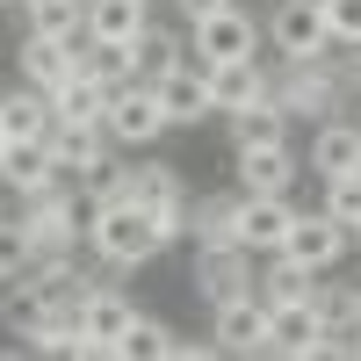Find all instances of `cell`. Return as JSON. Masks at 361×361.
Wrapping results in <instances>:
<instances>
[{
	"label": "cell",
	"instance_id": "1f68e13d",
	"mask_svg": "<svg viewBox=\"0 0 361 361\" xmlns=\"http://www.w3.org/2000/svg\"><path fill=\"white\" fill-rule=\"evenodd\" d=\"M80 202H130V166L123 159H102L94 173L80 180Z\"/></svg>",
	"mask_w": 361,
	"mask_h": 361
},
{
	"label": "cell",
	"instance_id": "74e56055",
	"mask_svg": "<svg viewBox=\"0 0 361 361\" xmlns=\"http://www.w3.org/2000/svg\"><path fill=\"white\" fill-rule=\"evenodd\" d=\"M0 152H8V130H0Z\"/></svg>",
	"mask_w": 361,
	"mask_h": 361
},
{
	"label": "cell",
	"instance_id": "83f0119b",
	"mask_svg": "<svg viewBox=\"0 0 361 361\" xmlns=\"http://www.w3.org/2000/svg\"><path fill=\"white\" fill-rule=\"evenodd\" d=\"M246 145H289V109L275 94L231 116V152H246Z\"/></svg>",
	"mask_w": 361,
	"mask_h": 361
},
{
	"label": "cell",
	"instance_id": "484cf974",
	"mask_svg": "<svg viewBox=\"0 0 361 361\" xmlns=\"http://www.w3.org/2000/svg\"><path fill=\"white\" fill-rule=\"evenodd\" d=\"M152 22V0H87V37L102 44H137Z\"/></svg>",
	"mask_w": 361,
	"mask_h": 361
},
{
	"label": "cell",
	"instance_id": "d4e9b609",
	"mask_svg": "<svg viewBox=\"0 0 361 361\" xmlns=\"http://www.w3.org/2000/svg\"><path fill=\"white\" fill-rule=\"evenodd\" d=\"M0 130L8 137H51V94L29 87V80L0 87Z\"/></svg>",
	"mask_w": 361,
	"mask_h": 361
},
{
	"label": "cell",
	"instance_id": "cb8c5ba5",
	"mask_svg": "<svg viewBox=\"0 0 361 361\" xmlns=\"http://www.w3.org/2000/svg\"><path fill=\"white\" fill-rule=\"evenodd\" d=\"M253 289H260V304H304V296L318 289V275L296 253H260V267H253Z\"/></svg>",
	"mask_w": 361,
	"mask_h": 361
},
{
	"label": "cell",
	"instance_id": "277c9868",
	"mask_svg": "<svg viewBox=\"0 0 361 361\" xmlns=\"http://www.w3.org/2000/svg\"><path fill=\"white\" fill-rule=\"evenodd\" d=\"M130 202L159 224L166 246H180V238H188V180H180L173 159H137V166H130Z\"/></svg>",
	"mask_w": 361,
	"mask_h": 361
},
{
	"label": "cell",
	"instance_id": "836d02e7",
	"mask_svg": "<svg viewBox=\"0 0 361 361\" xmlns=\"http://www.w3.org/2000/svg\"><path fill=\"white\" fill-rule=\"evenodd\" d=\"M325 29H333V51H361V0H318Z\"/></svg>",
	"mask_w": 361,
	"mask_h": 361
},
{
	"label": "cell",
	"instance_id": "7402d4cb",
	"mask_svg": "<svg viewBox=\"0 0 361 361\" xmlns=\"http://www.w3.org/2000/svg\"><path fill=\"white\" fill-rule=\"evenodd\" d=\"M130 58H137V80H159V73H173V66H188V22H145V37L130 44Z\"/></svg>",
	"mask_w": 361,
	"mask_h": 361
},
{
	"label": "cell",
	"instance_id": "4316f807",
	"mask_svg": "<svg viewBox=\"0 0 361 361\" xmlns=\"http://www.w3.org/2000/svg\"><path fill=\"white\" fill-rule=\"evenodd\" d=\"M102 116H109V87L102 80L73 73L66 87H51V123H102Z\"/></svg>",
	"mask_w": 361,
	"mask_h": 361
},
{
	"label": "cell",
	"instance_id": "6da1fadb",
	"mask_svg": "<svg viewBox=\"0 0 361 361\" xmlns=\"http://www.w3.org/2000/svg\"><path fill=\"white\" fill-rule=\"evenodd\" d=\"M22 267L29 260H44V253H73L80 238H87V209H80V180H51V188L37 195H22Z\"/></svg>",
	"mask_w": 361,
	"mask_h": 361
},
{
	"label": "cell",
	"instance_id": "4fadbf2b",
	"mask_svg": "<svg viewBox=\"0 0 361 361\" xmlns=\"http://www.w3.org/2000/svg\"><path fill=\"white\" fill-rule=\"evenodd\" d=\"M80 73V44H66V37H37V29H22V44H15V80H29V87H66Z\"/></svg>",
	"mask_w": 361,
	"mask_h": 361
},
{
	"label": "cell",
	"instance_id": "f546056e",
	"mask_svg": "<svg viewBox=\"0 0 361 361\" xmlns=\"http://www.w3.org/2000/svg\"><path fill=\"white\" fill-rule=\"evenodd\" d=\"M311 304H318V318L333 325V333H361V282H325L318 275Z\"/></svg>",
	"mask_w": 361,
	"mask_h": 361
},
{
	"label": "cell",
	"instance_id": "3957f363",
	"mask_svg": "<svg viewBox=\"0 0 361 361\" xmlns=\"http://www.w3.org/2000/svg\"><path fill=\"white\" fill-rule=\"evenodd\" d=\"M275 102L289 109V123H325V116L354 109L347 73H340V51L333 58H304V66H282L275 73Z\"/></svg>",
	"mask_w": 361,
	"mask_h": 361
},
{
	"label": "cell",
	"instance_id": "d6a6232c",
	"mask_svg": "<svg viewBox=\"0 0 361 361\" xmlns=\"http://www.w3.org/2000/svg\"><path fill=\"white\" fill-rule=\"evenodd\" d=\"M318 209H333V217L354 231V224H361V166H354V173H333V180H325V202H318Z\"/></svg>",
	"mask_w": 361,
	"mask_h": 361
},
{
	"label": "cell",
	"instance_id": "603a6c76",
	"mask_svg": "<svg viewBox=\"0 0 361 361\" xmlns=\"http://www.w3.org/2000/svg\"><path fill=\"white\" fill-rule=\"evenodd\" d=\"M51 311H58V304L37 289V275H29V267H15V275H8V289H0V325H8V340H29Z\"/></svg>",
	"mask_w": 361,
	"mask_h": 361
},
{
	"label": "cell",
	"instance_id": "ab89813d",
	"mask_svg": "<svg viewBox=\"0 0 361 361\" xmlns=\"http://www.w3.org/2000/svg\"><path fill=\"white\" fill-rule=\"evenodd\" d=\"M0 8H15V0H0Z\"/></svg>",
	"mask_w": 361,
	"mask_h": 361
},
{
	"label": "cell",
	"instance_id": "30bf717a",
	"mask_svg": "<svg viewBox=\"0 0 361 361\" xmlns=\"http://www.w3.org/2000/svg\"><path fill=\"white\" fill-rule=\"evenodd\" d=\"M253 267H260V253H246V246H195V296L209 311L217 304H231V296H246L253 289Z\"/></svg>",
	"mask_w": 361,
	"mask_h": 361
},
{
	"label": "cell",
	"instance_id": "e0dca14e",
	"mask_svg": "<svg viewBox=\"0 0 361 361\" xmlns=\"http://www.w3.org/2000/svg\"><path fill=\"white\" fill-rule=\"evenodd\" d=\"M275 311V333H267V354L282 361H304V354H325V340H333V325L318 318V304L304 296V304H267Z\"/></svg>",
	"mask_w": 361,
	"mask_h": 361
},
{
	"label": "cell",
	"instance_id": "f1b7e54d",
	"mask_svg": "<svg viewBox=\"0 0 361 361\" xmlns=\"http://www.w3.org/2000/svg\"><path fill=\"white\" fill-rule=\"evenodd\" d=\"M80 73H87V80H102L109 94H116V87H130V80H137V58H130V44L80 37Z\"/></svg>",
	"mask_w": 361,
	"mask_h": 361
},
{
	"label": "cell",
	"instance_id": "2e32d148",
	"mask_svg": "<svg viewBox=\"0 0 361 361\" xmlns=\"http://www.w3.org/2000/svg\"><path fill=\"white\" fill-rule=\"evenodd\" d=\"M152 87H159V109H166V123H173V130H188V123H202V116H217V102H209V73H202V58H188V66L159 73Z\"/></svg>",
	"mask_w": 361,
	"mask_h": 361
},
{
	"label": "cell",
	"instance_id": "9c48e42d",
	"mask_svg": "<svg viewBox=\"0 0 361 361\" xmlns=\"http://www.w3.org/2000/svg\"><path fill=\"white\" fill-rule=\"evenodd\" d=\"M267 333H275V311L260 304V289H246V296H231V304L209 311L217 354H267Z\"/></svg>",
	"mask_w": 361,
	"mask_h": 361
},
{
	"label": "cell",
	"instance_id": "e575fe53",
	"mask_svg": "<svg viewBox=\"0 0 361 361\" xmlns=\"http://www.w3.org/2000/svg\"><path fill=\"white\" fill-rule=\"evenodd\" d=\"M173 8H180V22H202V15H217L224 0H173Z\"/></svg>",
	"mask_w": 361,
	"mask_h": 361
},
{
	"label": "cell",
	"instance_id": "5b68a950",
	"mask_svg": "<svg viewBox=\"0 0 361 361\" xmlns=\"http://www.w3.org/2000/svg\"><path fill=\"white\" fill-rule=\"evenodd\" d=\"M109 137H116V152H145V145H159L173 123H166V109H159V87L152 80H130V87H116L109 94Z\"/></svg>",
	"mask_w": 361,
	"mask_h": 361
},
{
	"label": "cell",
	"instance_id": "7a4b0ae2",
	"mask_svg": "<svg viewBox=\"0 0 361 361\" xmlns=\"http://www.w3.org/2000/svg\"><path fill=\"white\" fill-rule=\"evenodd\" d=\"M87 246H94L109 267H145L166 253L159 224L145 217L137 202H87Z\"/></svg>",
	"mask_w": 361,
	"mask_h": 361
},
{
	"label": "cell",
	"instance_id": "b9f144b4",
	"mask_svg": "<svg viewBox=\"0 0 361 361\" xmlns=\"http://www.w3.org/2000/svg\"><path fill=\"white\" fill-rule=\"evenodd\" d=\"M354 238H361V224H354Z\"/></svg>",
	"mask_w": 361,
	"mask_h": 361
},
{
	"label": "cell",
	"instance_id": "4dcf8cb0",
	"mask_svg": "<svg viewBox=\"0 0 361 361\" xmlns=\"http://www.w3.org/2000/svg\"><path fill=\"white\" fill-rule=\"evenodd\" d=\"M22 15H29L37 37H66V44L87 37V0H37V8H22Z\"/></svg>",
	"mask_w": 361,
	"mask_h": 361
},
{
	"label": "cell",
	"instance_id": "d6986e66",
	"mask_svg": "<svg viewBox=\"0 0 361 361\" xmlns=\"http://www.w3.org/2000/svg\"><path fill=\"white\" fill-rule=\"evenodd\" d=\"M304 166H311L318 180L354 173V166H361V123H354V116H325V123H311V152H304Z\"/></svg>",
	"mask_w": 361,
	"mask_h": 361
},
{
	"label": "cell",
	"instance_id": "9a60e30c",
	"mask_svg": "<svg viewBox=\"0 0 361 361\" xmlns=\"http://www.w3.org/2000/svg\"><path fill=\"white\" fill-rule=\"evenodd\" d=\"M289 231H296V202L289 195H246V209H238V246L246 253H282Z\"/></svg>",
	"mask_w": 361,
	"mask_h": 361
},
{
	"label": "cell",
	"instance_id": "f35d334b",
	"mask_svg": "<svg viewBox=\"0 0 361 361\" xmlns=\"http://www.w3.org/2000/svg\"><path fill=\"white\" fill-rule=\"evenodd\" d=\"M0 224H8V202H0Z\"/></svg>",
	"mask_w": 361,
	"mask_h": 361
},
{
	"label": "cell",
	"instance_id": "7c38bea8",
	"mask_svg": "<svg viewBox=\"0 0 361 361\" xmlns=\"http://www.w3.org/2000/svg\"><path fill=\"white\" fill-rule=\"evenodd\" d=\"M209 73V102H217V116H238V109H253L275 94V73H267V58H217V66H202Z\"/></svg>",
	"mask_w": 361,
	"mask_h": 361
},
{
	"label": "cell",
	"instance_id": "52a82bcc",
	"mask_svg": "<svg viewBox=\"0 0 361 361\" xmlns=\"http://www.w3.org/2000/svg\"><path fill=\"white\" fill-rule=\"evenodd\" d=\"M260 44H267V22H253L238 0H224L217 15L188 22V51L202 66H217V58H260Z\"/></svg>",
	"mask_w": 361,
	"mask_h": 361
},
{
	"label": "cell",
	"instance_id": "8d00e7d4",
	"mask_svg": "<svg viewBox=\"0 0 361 361\" xmlns=\"http://www.w3.org/2000/svg\"><path fill=\"white\" fill-rule=\"evenodd\" d=\"M15 8H37V0H15Z\"/></svg>",
	"mask_w": 361,
	"mask_h": 361
},
{
	"label": "cell",
	"instance_id": "ffe728a7",
	"mask_svg": "<svg viewBox=\"0 0 361 361\" xmlns=\"http://www.w3.org/2000/svg\"><path fill=\"white\" fill-rule=\"evenodd\" d=\"M51 180H66L58 159H51V145L44 137H8V152H0V188H15V202H22V195L51 188Z\"/></svg>",
	"mask_w": 361,
	"mask_h": 361
},
{
	"label": "cell",
	"instance_id": "44dd1931",
	"mask_svg": "<svg viewBox=\"0 0 361 361\" xmlns=\"http://www.w3.org/2000/svg\"><path fill=\"white\" fill-rule=\"evenodd\" d=\"M238 209H246L238 180L224 195H188V246H238Z\"/></svg>",
	"mask_w": 361,
	"mask_h": 361
},
{
	"label": "cell",
	"instance_id": "5bb4252c",
	"mask_svg": "<svg viewBox=\"0 0 361 361\" xmlns=\"http://www.w3.org/2000/svg\"><path fill=\"white\" fill-rule=\"evenodd\" d=\"M51 159H58V173L66 180H87L102 159H116V137H109V123H51Z\"/></svg>",
	"mask_w": 361,
	"mask_h": 361
},
{
	"label": "cell",
	"instance_id": "8fae6325",
	"mask_svg": "<svg viewBox=\"0 0 361 361\" xmlns=\"http://www.w3.org/2000/svg\"><path fill=\"white\" fill-rule=\"evenodd\" d=\"M347 246H354V231L333 217V209H296V231H289L282 253H296L311 275H333V267L347 260Z\"/></svg>",
	"mask_w": 361,
	"mask_h": 361
},
{
	"label": "cell",
	"instance_id": "8992f818",
	"mask_svg": "<svg viewBox=\"0 0 361 361\" xmlns=\"http://www.w3.org/2000/svg\"><path fill=\"white\" fill-rule=\"evenodd\" d=\"M267 51H275L282 66L333 58V29H325V8H318V0H275V15H267Z\"/></svg>",
	"mask_w": 361,
	"mask_h": 361
},
{
	"label": "cell",
	"instance_id": "d590c367",
	"mask_svg": "<svg viewBox=\"0 0 361 361\" xmlns=\"http://www.w3.org/2000/svg\"><path fill=\"white\" fill-rule=\"evenodd\" d=\"M8 275H15V260H8V253H0V289H8Z\"/></svg>",
	"mask_w": 361,
	"mask_h": 361
},
{
	"label": "cell",
	"instance_id": "ba28073f",
	"mask_svg": "<svg viewBox=\"0 0 361 361\" xmlns=\"http://www.w3.org/2000/svg\"><path fill=\"white\" fill-rule=\"evenodd\" d=\"M130 325H137V304L123 289H109V282H94L80 296V333L102 347V361H130Z\"/></svg>",
	"mask_w": 361,
	"mask_h": 361
},
{
	"label": "cell",
	"instance_id": "60d3db41",
	"mask_svg": "<svg viewBox=\"0 0 361 361\" xmlns=\"http://www.w3.org/2000/svg\"><path fill=\"white\" fill-rule=\"evenodd\" d=\"M354 123H361V109H354Z\"/></svg>",
	"mask_w": 361,
	"mask_h": 361
},
{
	"label": "cell",
	"instance_id": "ac0fdd59",
	"mask_svg": "<svg viewBox=\"0 0 361 361\" xmlns=\"http://www.w3.org/2000/svg\"><path fill=\"white\" fill-rule=\"evenodd\" d=\"M238 159V188L246 195H289L296 173H304V159H296V145H246Z\"/></svg>",
	"mask_w": 361,
	"mask_h": 361
}]
</instances>
